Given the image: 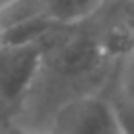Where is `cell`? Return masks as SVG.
Masks as SVG:
<instances>
[{
    "mask_svg": "<svg viewBox=\"0 0 134 134\" xmlns=\"http://www.w3.org/2000/svg\"><path fill=\"white\" fill-rule=\"evenodd\" d=\"M121 134H134V48L121 57L117 86L109 98Z\"/></svg>",
    "mask_w": 134,
    "mask_h": 134,
    "instance_id": "3957f363",
    "label": "cell"
},
{
    "mask_svg": "<svg viewBox=\"0 0 134 134\" xmlns=\"http://www.w3.org/2000/svg\"><path fill=\"white\" fill-rule=\"evenodd\" d=\"M50 134H121V130L109 98L80 94L59 107Z\"/></svg>",
    "mask_w": 134,
    "mask_h": 134,
    "instance_id": "7a4b0ae2",
    "label": "cell"
},
{
    "mask_svg": "<svg viewBox=\"0 0 134 134\" xmlns=\"http://www.w3.org/2000/svg\"><path fill=\"white\" fill-rule=\"evenodd\" d=\"M44 17L59 27H69L92 17L105 0H38Z\"/></svg>",
    "mask_w": 134,
    "mask_h": 134,
    "instance_id": "277c9868",
    "label": "cell"
},
{
    "mask_svg": "<svg viewBox=\"0 0 134 134\" xmlns=\"http://www.w3.org/2000/svg\"><path fill=\"white\" fill-rule=\"evenodd\" d=\"M46 59V42L0 46V117L4 126L21 109Z\"/></svg>",
    "mask_w": 134,
    "mask_h": 134,
    "instance_id": "6da1fadb",
    "label": "cell"
},
{
    "mask_svg": "<svg viewBox=\"0 0 134 134\" xmlns=\"http://www.w3.org/2000/svg\"><path fill=\"white\" fill-rule=\"evenodd\" d=\"M4 128H6L4 134H46V132H40V130H34V128H25V126H19V124H13V121L6 124Z\"/></svg>",
    "mask_w": 134,
    "mask_h": 134,
    "instance_id": "5b68a950",
    "label": "cell"
}]
</instances>
